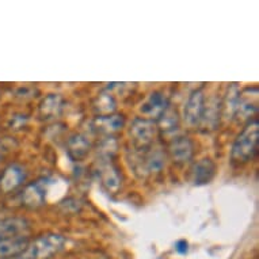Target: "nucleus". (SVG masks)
<instances>
[{"label":"nucleus","mask_w":259,"mask_h":259,"mask_svg":"<svg viewBox=\"0 0 259 259\" xmlns=\"http://www.w3.org/2000/svg\"><path fill=\"white\" fill-rule=\"evenodd\" d=\"M168 106H170V102H168L166 94L160 93V91H155L141 105L140 110L143 114L148 117V119L153 121V119L160 118V115L168 109Z\"/></svg>","instance_id":"7"},{"label":"nucleus","mask_w":259,"mask_h":259,"mask_svg":"<svg viewBox=\"0 0 259 259\" xmlns=\"http://www.w3.org/2000/svg\"><path fill=\"white\" fill-rule=\"evenodd\" d=\"M156 132L157 125L148 118H135L131 125V137L139 149L149 148Z\"/></svg>","instance_id":"3"},{"label":"nucleus","mask_w":259,"mask_h":259,"mask_svg":"<svg viewBox=\"0 0 259 259\" xmlns=\"http://www.w3.org/2000/svg\"><path fill=\"white\" fill-rule=\"evenodd\" d=\"M125 125V118L123 115H105V117H98L94 122V126L98 129L99 132L103 133H114L119 129H122Z\"/></svg>","instance_id":"13"},{"label":"nucleus","mask_w":259,"mask_h":259,"mask_svg":"<svg viewBox=\"0 0 259 259\" xmlns=\"http://www.w3.org/2000/svg\"><path fill=\"white\" fill-rule=\"evenodd\" d=\"M68 151L69 155L76 159V160H80L83 157L89 153L90 151V143L87 141L84 136L81 135H75L73 137H71V140L68 141Z\"/></svg>","instance_id":"16"},{"label":"nucleus","mask_w":259,"mask_h":259,"mask_svg":"<svg viewBox=\"0 0 259 259\" xmlns=\"http://www.w3.org/2000/svg\"><path fill=\"white\" fill-rule=\"evenodd\" d=\"M30 230L29 221L23 217H7L0 220V242L6 239L22 236Z\"/></svg>","instance_id":"9"},{"label":"nucleus","mask_w":259,"mask_h":259,"mask_svg":"<svg viewBox=\"0 0 259 259\" xmlns=\"http://www.w3.org/2000/svg\"><path fill=\"white\" fill-rule=\"evenodd\" d=\"M99 175L102 179V183L107 187V190L117 193L122 185V175L119 174V170L111 163V161H102L99 166Z\"/></svg>","instance_id":"11"},{"label":"nucleus","mask_w":259,"mask_h":259,"mask_svg":"<svg viewBox=\"0 0 259 259\" xmlns=\"http://www.w3.org/2000/svg\"><path fill=\"white\" fill-rule=\"evenodd\" d=\"M259 149V121L252 119L235 139L231 149V160L235 164H246L252 161Z\"/></svg>","instance_id":"1"},{"label":"nucleus","mask_w":259,"mask_h":259,"mask_svg":"<svg viewBox=\"0 0 259 259\" xmlns=\"http://www.w3.org/2000/svg\"><path fill=\"white\" fill-rule=\"evenodd\" d=\"M168 153L177 164H186L194 155V143L186 136H177L168 145Z\"/></svg>","instance_id":"6"},{"label":"nucleus","mask_w":259,"mask_h":259,"mask_svg":"<svg viewBox=\"0 0 259 259\" xmlns=\"http://www.w3.org/2000/svg\"><path fill=\"white\" fill-rule=\"evenodd\" d=\"M147 149L148 148H145L141 155L139 164L147 172H160L163 167L166 166V155L160 149Z\"/></svg>","instance_id":"12"},{"label":"nucleus","mask_w":259,"mask_h":259,"mask_svg":"<svg viewBox=\"0 0 259 259\" xmlns=\"http://www.w3.org/2000/svg\"><path fill=\"white\" fill-rule=\"evenodd\" d=\"M159 122V129L161 132L164 133H172L178 129L179 125V118H178V113L177 110H174L172 107L168 106L163 114L160 115V118L157 119Z\"/></svg>","instance_id":"17"},{"label":"nucleus","mask_w":259,"mask_h":259,"mask_svg":"<svg viewBox=\"0 0 259 259\" xmlns=\"http://www.w3.org/2000/svg\"><path fill=\"white\" fill-rule=\"evenodd\" d=\"M26 178H27V172H26L25 167L17 164V163L10 164L0 174V191L5 194H9L21 185H23Z\"/></svg>","instance_id":"5"},{"label":"nucleus","mask_w":259,"mask_h":259,"mask_svg":"<svg viewBox=\"0 0 259 259\" xmlns=\"http://www.w3.org/2000/svg\"><path fill=\"white\" fill-rule=\"evenodd\" d=\"M216 171V163L212 159H209V157H204L200 161H197L196 164L193 166V168H191V181L197 186L208 185L214 178Z\"/></svg>","instance_id":"8"},{"label":"nucleus","mask_w":259,"mask_h":259,"mask_svg":"<svg viewBox=\"0 0 259 259\" xmlns=\"http://www.w3.org/2000/svg\"><path fill=\"white\" fill-rule=\"evenodd\" d=\"M30 239L27 235L15 236L0 242V259H17L27 248Z\"/></svg>","instance_id":"10"},{"label":"nucleus","mask_w":259,"mask_h":259,"mask_svg":"<svg viewBox=\"0 0 259 259\" xmlns=\"http://www.w3.org/2000/svg\"><path fill=\"white\" fill-rule=\"evenodd\" d=\"M64 236L59 234H47L34 239L17 259H52L53 255L63 250Z\"/></svg>","instance_id":"2"},{"label":"nucleus","mask_w":259,"mask_h":259,"mask_svg":"<svg viewBox=\"0 0 259 259\" xmlns=\"http://www.w3.org/2000/svg\"><path fill=\"white\" fill-rule=\"evenodd\" d=\"M44 198H45V193L39 185H34V183L26 187L22 194V202L30 208H38L44 205Z\"/></svg>","instance_id":"15"},{"label":"nucleus","mask_w":259,"mask_h":259,"mask_svg":"<svg viewBox=\"0 0 259 259\" xmlns=\"http://www.w3.org/2000/svg\"><path fill=\"white\" fill-rule=\"evenodd\" d=\"M61 109H63V99H61V97L52 94V95L44 99V102L41 103L39 114L45 119L55 118V117H57L61 113Z\"/></svg>","instance_id":"14"},{"label":"nucleus","mask_w":259,"mask_h":259,"mask_svg":"<svg viewBox=\"0 0 259 259\" xmlns=\"http://www.w3.org/2000/svg\"><path fill=\"white\" fill-rule=\"evenodd\" d=\"M97 110L99 111L101 117L111 115V113L115 110V102L110 94H101V95H99Z\"/></svg>","instance_id":"18"},{"label":"nucleus","mask_w":259,"mask_h":259,"mask_svg":"<svg viewBox=\"0 0 259 259\" xmlns=\"http://www.w3.org/2000/svg\"><path fill=\"white\" fill-rule=\"evenodd\" d=\"M205 110V95L201 89L194 90L183 109V119L187 126L196 127L202 122Z\"/></svg>","instance_id":"4"},{"label":"nucleus","mask_w":259,"mask_h":259,"mask_svg":"<svg viewBox=\"0 0 259 259\" xmlns=\"http://www.w3.org/2000/svg\"><path fill=\"white\" fill-rule=\"evenodd\" d=\"M187 247H189L187 242H185V240H179V242L175 244V250L178 251L179 254H186Z\"/></svg>","instance_id":"19"}]
</instances>
